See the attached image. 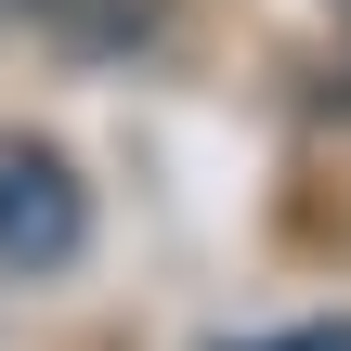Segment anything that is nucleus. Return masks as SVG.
Instances as JSON below:
<instances>
[{
	"instance_id": "nucleus-1",
	"label": "nucleus",
	"mask_w": 351,
	"mask_h": 351,
	"mask_svg": "<svg viewBox=\"0 0 351 351\" xmlns=\"http://www.w3.org/2000/svg\"><path fill=\"white\" fill-rule=\"evenodd\" d=\"M91 247V182L52 143H0V274H65Z\"/></svg>"
},
{
	"instance_id": "nucleus-2",
	"label": "nucleus",
	"mask_w": 351,
	"mask_h": 351,
	"mask_svg": "<svg viewBox=\"0 0 351 351\" xmlns=\"http://www.w3.org/2000/svg\"><path fill=\"white\" fill-rule=\"evenodd\" d=\"M339 13H351V0H339Z\"/></svg>"
}]
</instances>
